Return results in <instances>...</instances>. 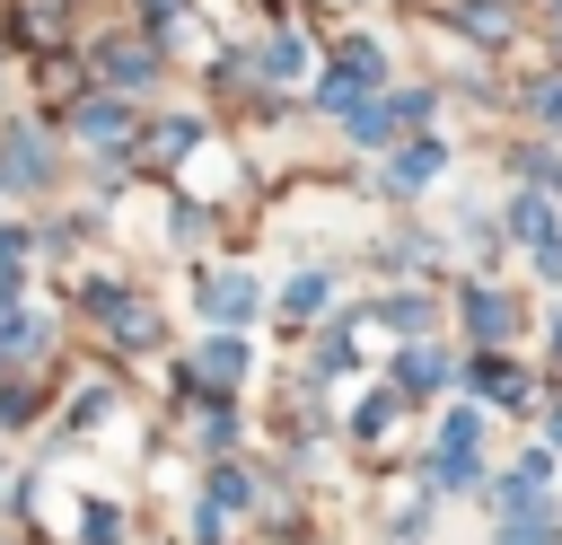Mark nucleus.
I'll use <instances>...</instances> for the list:
<instances>
[{"label":"nucleus","mask_w":562,"mask_h":545,"mask_svg":"<svg viewBox=\"0 0 562 545\" xmlns=\"http://www.w3.org/2000/svg\"><path fill=\"white\" fill-rule=\"evenodd\" d=\"M299 70H307V44H299V35L281 26V35L263 44V79H299Z\"/></svg>","instance_id":"6e6552de"},{"label":"nucleus","mask_w":562,"mask_h":545,"mask_svg":"<svg viewBox=\"0 0 562 545\" xmlns=\"http://www.w3.org/2000/svg\"><path fill=\"white\" fill-rule=\"evenodd\" d=\"M193 369H202V378H211V387H228V378H237V369H246V352H237V343H228V334H211V343H202V352H193Z\"/></svg>","instance_id":"0eeeda50"},{"label":"nucleus","mask_w":562,"mask_h":545,"mask_svg":"<svg viewBox=\"0 0 562 545\" xmlns=\"http://www.w3.org/2000/svg\"><path fill=\"white\" fill-rule=\"evenodd\" d=\"M114 536H123V519L114 510H88V545H114Z\"/></svg>","instance_id":"4468645a"},{"label":"nucleus","mask_w":562,"mask_h":545,"mask_svg":"<svg viewBox=\"0 0 562 545\" xmlns=\"http://www.w3.org/2000/svg\"><path fill=\"white\" fill-rule=\"evenodd\" d=\"M465 325H474L483 343H501L518 316H509V299H501V290H465Z\"/></svg>","instance_id":"20e7f679"},{"label":"nucleus","mask_w":562,"mask_h":545,"mask_svg":"<svg viewBox=\"0 0 562 545\" xmlns=\"http://www.w3.org/2000/svg\"><path fill=\"white\" fill-rule=\"evenodd\" d=\"M70 132H79V141H97V149H114V141H123V105H79V114H70Z\"/></svg>","instance_id":"39448f33"},{"label":"nucleus","mask_w":562,"mask_h":545,"mask_svg":"<svg viewBox=\"0 0 562 545\" xmlns=\"http://www.w3.org/2000/svg\"><path fill=\"white\" fill-rule=\"evenodd\" d=\"M448 378V352H404V387H439Z\"/></svg>","instance_id":"9b49d317"},{"label":"nucleus","mask_w":562,"mask_h":545,"mask_svg":"<svg viewBox=\"0 0 562 545\" xmlns=\"http://www.w3.org/2000/svg\"><path fill=\"white\" fill-rule=\"evenodd\" d=\"M281 308H290V316H307V308H325V272H299V281L281 290Z\"/></svg>","instance_id":"9d476101"},{"label":"nucleus","mask_w":562,"mask_h":545,"mask_svg":"<svg viewBox=\"0 0 562 545\" xmlns=\"http://www.w3.org/2000/svg\"><path fill=\"white\" fill-rule=\"evenodd\" d=\"M0 167L26 185V176H44V149H35V141H9V158H0Z\"/></svg>","instance_id":"ddd939ff"},{"label":"nucleus","mask_w":562,"mask_h":545,"mask_svg":"<svg viewBox=\"0 0 562 545\" xmlns=\"http://www.w3.org/2000/svg\"><path fill=\"white\" fill-rule=\"evenodd\" d=\"M378 70H386V62H378V44H342V53H334V70H325V105H351L360 88H378Z\"/></svg>","instance_id":"f03ea898"},{"label":"nucleus","mask_w":562,"mask_h":545,"mask_svg":"<svg viewBox=\"0 0 562 545\" xmlns=\"http://www.w3.org/2000/svg\"><path fill=\"white\" fill-rule=\"evenodd\" d=\"M105 62H114V79H123V88H149V53H132V44H123V53H105Z\"/></svg>","instance_id":"f8f14e48"},{"label":"nucleus","mask_w":562,"mask_h":545,"mask_svg":"<svg viewBox=\"0 0 562 545\" xmlns=\"http://www.w3.org/2000/svg\"><path fill=\"white\" fill-rule=\"evenodd\" d=\"M544 440H553V448H562V404H553V413H544Z\"/></svg>","instance_id":"2eb2a0df"},{"label":"nucleus","mask_w":562,"mask_h":545,"mask_svg":"<svg viewBox=\"0 0 562 545\" xmlns=\"http://www.w3.org/2000/svg\"><path fill=\"white\" fill-rule=\"evenodd\" d=\"M246 308H255V281H246V272L202 281V316H246Z\"/></svg>","instance_id":"7ed1b4c3"},{"label":"nucleus","mask_w":562,"mask_h":545,"mask_svg":"<svg viewBox=\"0 0 562 545\" xmlns=\"http://www.w3.org/2000/svg\"><path fill=\"white\" fill-rule=\"evenodd\" d=\"M509 229L536 237V246H553V202H544V193H518V202H509Z\"/></svg>","instance_id":"423d86ee"},{"label":"nucleus","mask_w":562,"mask_h":545,"mask_svg":"<svg viewBox=\"0 0 562 545\" xmlns=\"http://www.w3.org/2000/svg\"><path fill=\"white\" fill-rule=\"evenodd\" d=\"M439 158H448L439 141H422V149H404V158H395V185H430V176H439Z\"/></svg>","instance_id":"1a4fd4ad"},{"label":"nucleus","mask_w":562,"mask_h":545,"mask_svg":"<svg viewBox=\"0 0 562 545\" xmlns=\"http://www.w3.org/2000/svg\"><path fill=\"white\" fill-rule=\"evenodd\" d=\"M474 431H483V413H448V422H439L430 483H448V492H465V483H474Z\"/></svg>","instance_id":"f257e3e1"}]
</instances>
